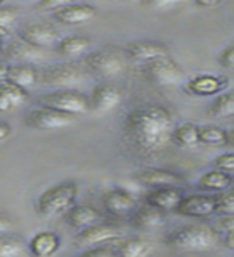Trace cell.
<instances>
[{
  "label": "cell",
  "mask_w": 234,
  "mask_h": 257,
  "mask_svg": "<svg viewBox=\"0 0 234 257\" xmlns=\"http://www.w3.org/2000/svg\"><path fill=\"white\" fill-rule=\"evenodd\" d=\"M173 116L162 104H144L130 109L124 119V139L141 156L160 155L172 140Z\"/></svg>",
  "instance_id": "cell-1"
},
{
  "label": "cell",
  "mask_w": 234,
  "mask_h": 257,
  "mask_svg": "<svg viewBox=\"0 0 234 257\" xmlns=\"http://www.w3.org/2000/svg\"><path fill=\"white\" fill-rule=\"evenodd\" d=\"M164 243L181 252H205L212 251L221 243L220 233L213 225L207 223H184L167 233Z\"/></svg>",
  "instance_id": "cell-2"
},
{
  "label": "cell",
  "mask_w": 234,
  "mask_h": 257,
  "mask_svg": "<svg viewBox=\"0 0 234 257\" xmlns=\"http://www.w3.org/2000/svg\"><path fill=\"white\" fill-rule=\"evenodd\" d=\"M77 195L79 187L76 182L69 180L53 185L44 193H40L36 203V211L44 219H53V217L64 215L76 204Z\"/></svg>",
  "instance_id": "cell-3"
},
{
  "label": "cell",
  "mask_w": 234,
  "mask_h": 257,
  "mask_svg": "<svg viewBox=\"0 0 234 257\" xmlns=\"http://www.w3.org/2000/svg\"><path fill=\"white\" fill-rule=\"evenodd\" d=\"M87 69L79 61H66L45 66L39 72L40 82L56 90H76L87 79Z\"/></svg>",
  "instance_id": "cell-4"
},
{
  "label": "cell",
  "mask_w": 234,
  "mask_h": 257,
  "mask_svg": "<svg viewBox=\"0 0 234 257\" xmlns=\"http://www.w3.org/2000/svg\"><path fill=\"white\" fill-rule=\"evenodd\" d=\"M82 64L85 66L88 74L98 76L103 79L119 77V76H122L127 69L125 55L111 47H103V48H96V50L88 52L84 56Z\"/></svg>",
  "instance_id": "cell-5"
},
{
  "label": "cell",
  "mask_w": 234,
  "mask_h": 257,
  "mask_svg": "<svg viewBox=\"0 0 234 257\" xmlns=\"http://www.w3.org/2000/svg\"><path fill=\"white\" fill-rule=\"evenodd\" d=\"M37 106L50 108L69 116H82L90 112L88 96L79 90H53L37 96Z\"/></svg>",
  "instance_id": "cell-6"
},
{
  "label": "cell",
  "mask_w": 234,
  "mask_h": 257,
  "mask_svg": "<svg viewBox=\"0 0 234 257\" xmlns=\"http://www.w3.org/2000/svg\"><path fill=\"white\" fill-rule=\"evenodd\" d=\"M141 76L154 85L170 87L183 82L184 77H186V72L178 61L168 55L164 58L141 64Z\"/></svg>",
  "instance_id": "cell-7"
},
{
  "label": "cell",
  "mask_w": 234,
  "mask_h": 257,
  "mask_svg": "<svg viewBox=\"0 0 234 257\" xmlns=\"http://www.w3.org/2000/svg\"><path fill=\"white\" fill-rule=\"evenodd\" d=\"M76 122L74 116L64 114V112L55 111L50 108L36 106L26 112L24 116V124L28 127L34 128V131H60V128L71 127Z\"/></svg>",
  "instance_id": "cell-8"
},
{
  "label": "cell",
  "mask_w": 234,
  "mask_h": 257,
  "mask_svg": "<svg viewBox=\"0 0 234 257\" xmlns=\"http://www.w3.org/2000/svg\"><path fill=\"white\" fill-rule=\"evenodd\" d=\"M119 238H122V231L114 223L108 222H98L87 227L84 230L77 231L72 243L79 247H95V246H103V244H111L117 241Z\"/></svg>",
  "instance_id": "cell-9"
},
{
  "label": "cell",
  "mask_w": 234,
  "mask_h": 257,
  "mask_svg": "<svg viewBox=\"0 0 234 257\" xmlns=\"http://www.w3.org/2000/svg\"><path fill=\"white\" fill-rule=\"evenodd\" d=\"M88 96V108L95 114H108L114 111L120 101H122V90L112 82H100L96 84Z\"/></svg>",
  "instance_id": "cell-10"
},
{
  "label": "cell",
  "mask_w": 234,
  "mask_h": 257,
  "mask_svg": "<svg viewBox=\"0 0 234 257\" xmlns=\"http://www.w3.org/2000/svg\"><path fill=\"white\" fill-rule=\"evenodd\" d=\"M175 214L188 219H208L216 214L215 198L210 193H189L183 196Z\"/></svg>",
  "instance_id": "cell-11"
},
{
  "label": "cell",
  "mask_w": 234,
  "mask_h": 257,
  "mask_svg": "<svg viewBox=\"0 0 234 257\" xmlns=\"http://www.w3.org/2000/svg\"><path fill=\"white\" fill-rule=\"evenodd\" d=\"M101 206L104 212L111 217H130L135 209L138 207V201L128 190L124 188H111L101 195Z\"/></svg>",
  "instance_id": "cell-12"
},
{
  "label": "cell",
  "mask_w": 234,
  "mask_h": 257,
  "mask_svg": "<svg viewBox=\"0 0 234 257\" xmlns=\"http://www.w3.org/2000/svg\"><path fill=\"white\" fill-rule=\"evenodd\" d=\"M124 55L135 63L146 64L149 61L168 56L170 55V48H168L167 44L160 42V40L140 39V40H133V42H128L124 48Z\"/></svg>",
  "instance_id": "cell-13"
},
{
  "label": "cell",
  "mask_w": 234,
  "mask_h": 257,
  "mask_svg": "<svg viewBox=\"0 0 234 257\" xmlns=\"http://www.w3.org/2000/svg\"><path fill=\"white\" fill-rule=\"evenodd\" d=\"M228 85V79L216 74H194L184 80V92L194 96L220 95Z\"/></svg>",
  "instance_id": "cell-14"
},
{
  "label": "cell",
  "mask_w": 234,
  "mask_h": 257,
  "mask_svg": "<svg viewBox=\"0 0 234 257\" xmlns=\"http://www.w3.org/2000/svg\"><path fill=\"white\" fill-rule=\"evenodd\" d=\"M133 180L148 188H160V187H180L184 182L183 175L168 169H141L136 171Z\"/></svg>",
  "instance_id": "cell-15"
},
{
  "label": "cell",
  "mask_w": 234,
  "mask_h": 257,
  "mask_svg": "<svg viewBox=\"0 0 234 257\" xmlns=\"http://www.w3.org/2000/svg\"><path fill=\"white\" fill-rule=\"evenodd\" d=\"M184 196V191L181 187H160L151 188L144 195V204L157 209L160 212H175L178 207L180 201Z\"/></svg>",
  "instance_id": "cell-16"
},
{
  "label": "cell",
  "mask_w": 234,
  "mask_h": 257,
  "mask_svg": "<svg viewBox=\"0 0 234 257\" xmlns=\"http://www.w3.org/2000/svg\"><path fill=\"white\" fill-rule=\"evenodd\" d=\"M20 39L37 48H47L58 44V31L45 23H29L20 29Z\"/></svg>",
  "instance_id": "cell-17"
},
{
  "label": "cell",
  "mask_w": 234,
  "mask_h": 257,
  "mask_svg": "<svg viewBox=\"0 0 234 257\" xmlns=\"http://www.w3.org/2000/svg\"><path fill=\"white\" fill-rule=\"evenodd\" d=\"M98 10L90 4H72L69 2L64 5L61 10L53 13V18L64 26H76V24H84L96 18Z\"/></svg>",
  "instance_id": "cell-18"
},
{
  "label": "cell",
  "mask_w": 234,
  "mask_h": 257,
  "mask_svg": "<svg viewBox=\"0 0 234 257\" xmlns=\"http://www.w3.org/2000/svg\"><path fill=\"white\" fill-rule=\"evenodd\" d=\"M165 214L148 204L138 206L135 212L128 217V223L133 230L138 231H156L164 225Z\"/></svg>",
  "instance_id": "cell-19"
},
{
  "label": "cell",
  "mask_w": 234,
  "mask_h": 257,
  "mask_svg": "<svg viewBox=\"0 0 234 257\" xmlns=\"http://www.w3.org/2000/svg\"><path fill=\"white\" fill-rule=\"evenodd\" d=\"M64 220L72 230L80 231L87 227L103 222V214L93 206L88 204H74L69 211L64 214Z\"/></svg>",
  "instance_id": "cell-20"
},
{
  "label": "cell",
  "mask_w": 234,
  "mask_h": 257,
  "mask_svg": "<svg viewBox=\"0 0 234 257\" xmlns=\"http://www.w3.org/2000/svg\"><path fill=\"white\" fill-rule=\"evenodd\" d=\"M7 56L18 64H36L44 61L45 53L42 48L32 47L21 39H16L7 47Z\"/></svg>",
  "instance_id": "cell-21"
},
{
  "label": "cell",
  "mask_w": 234,
  "mask_h": 257,
  "mask_svg": "<svg viewBox=\"0 0 234 257\" xmlns=\"http://www.w3.org/2000/svg\"><path fill=\"white\" fill-rule=\"evenodd\" d=\"M119 257H149L152 252V243L141 236H125L112 243Z\"/></svg>",
  "instance_id": "cell-22"
},
{
  "label": "cell",
  "mask_w": 234,
  "mask_h": 257,
  "mask_svg": "<svg viewBox=\"0 0 234 257\" xmlns=\"http://www.w3.org/2000/svg\"><path fill=\"white\" fill-rule=\"evenodd\" d=\"M61 246V238L55 231H39L29 241V252L34 257H52L58 252Z\"/></svg>",
  "instance_id": "cell-23"
},
{
  "label": "cell",
  "mask_w": 234,
  "mask_h": 257,
  "mask_svg": "<svg viewBox=\"0 0 234 257\" xmlns=\"http://www.w3.org/2000/svg\"><path fill=\"white\" fill-rule=\"evenodd\" d=\"M232 182H234V179L231 174L218 171V169H210V171L204 172L199 177L197 188L205 193H210V195H215V193H220V191L231 188Z\"/></svg>",
  "instance_id": "cell-24"
},
{
  "label": "cell",
  "mask_w": 234,
  "mask_h": 257,
  "mask_svg": "<svg viewBox=\"0 0 234 257\" xmlns=\"http://www.w3.org/2000/svg\"><path fill=\"white\" fill-rule=\"evenodd\" d=\"M56 48L58 52L66 56V58H79V56H85L92 48V40L87 36H79V34H72V36H66L58 40L56 44Z\"/></svg>",
  "instance_id": "cell-25"
},
{
  "label": "cell",
  "mask_w": 234,
  "mask_h": 257,
  "mask_svg": "<svg viewBox=\"0 0 234 257\" xmlns=\"http://www.w3.org/2000/svg\"><path fill=\"white\" fill-rule=\"evenodd\" d=\"M37 80H39V71L32 64H13V66H8L7 82L20 87L23 90H28V88L34 87Z\"/></svg>",
  "instance_id": "cell-26"
},
{
  "label": "cell",
  "mask_w": 234,
  "mask_h": 257,
  "mask_svg": "<svg viewBox=\"0 0 234 257\" xmlns=\"http://www.w3.org/2000/svg\"><path fill=\"white\" fill-rule=\"evenodd\" d=\"M175 147L181 150H191L199 145V125L194 122H184L180 125H175L172 132V140Z\"/></svg>",
  "instance_id": "cell-27"
},
{
  "label": "cell",
  "mask_w": 234,
  "mask_h": 257,
  "mask_svg": "<svg viewBox=\"0 0 234 257\" xmlns=\"http://www.w3.org/2000/svg\"><path fill=\"white\" fill-rule=\"evenodd\" d=\"M208 116L212 117H234V92H223L216 95L207 108Z\"/></svg>",
  "instance_id": "cell-28"
},
{
  "label": "cell",
  "mask_w": 234,
  "mask_h": 257,
  "mask_svg": "<svg viewBox=\"0 0 234 257\" xmlns=\"http://www.w3.org/2000/svg\"><path fill=\"white\" fill-rule=\"evenodd\" d=\"M226 128H221L218 125H199V145L205 147H221L226 145Z\"/></svg>",
  "instance_id": "cell-29"
},
{
  "label": "cell",
  "mask_w": 234,
  "mask_h": 257,
  "mask_svg": "<svg viewBox=\"0 0 234 257\" xmlns=\"http://www.w3.org/2000/svg\"><path fill=\"white\" fill-rule=\"evenodd\" d=\"M24 251L23 239L15 235H0V257H20Z\"/></svg>",
  "instance_id": "cell-30"
},
{
  "label": "cell",
  "mask_w": 234,
  "mask_h": 257,
  "mask_svg": "<svg viewBox=\"0 0 234 257\" xmlns=\"http://www.w3.org/2000/svg\"><path fill=\"white\" fill-rule=\"evenodd\" d=\"M0 95L5 96L7 101L12 104V108L21 106L23 103L28 101V92L10 82H7V80L0 82Z\"/></svg>",
  "instance_id": "cell-31"
},
{
  "label": "cell",
  "mask_w": 234,
  "mask_h": 257,
  "mask_svg": "<svg viewBox=\"0 0 234 257\" xmlns=\"http://www.w3.org/2000/svg\"><path fill=\"white\" fill-rule=\"evenodd\" d=\"M215 204H216V212L220 215H226V214H234V187L215 193Z\"/></svg>",
  "instance_id": "cell-32"
},
{
  "label": "cell",
  "mask_w": 234,
  "mask_h": 257,
  "mask_svg": "<svg viewBox=\"0 0 234 257\" xmlns=\"http://www.w3.org/2000/svg\"><path fill=\"white\" fill-rule=\"evenodd\" d=\"M143 7H146L148 10L154 13H167L183 7V2H178V0H154V2L143 4Z\"/></svg>",
  "instance_id": "cell-33"
},
{
  "label": "cell",
  "mask_w": 234,
  "mask_h": 257,
  "mask_svg": "<svg viewBox=\"0 0 234 257\" xmlns=\"http://www.w3.org/2000/svg\"><path fill=\"white\" fill-rule=\"evenodd\" d=\"M20 10L16 7H0V31H8L18 20Z\"/></svg>",
  "instance_id": "cell-34"
},
{
  "label": "cell",
  "mask_w": 234,
  "mask_h": 257,
  "mask_svg": "<svg viewBox=\"0 0 234 257\" xmlns=\"http://www.w3.org/2000/svg\"><path fill=\"white\" fill-rule=\"evenodd\" d=\"M77 257H119L116 249L111 244H103V246H95V247H87L82 252L77 254Z\"/></svg>",
  "instance_id": "cell-35"
},
{
  "label": "cell",
  "mask_w": 234,
  "mask_h": 257,
  "mask_svg": "<svg viewBox=\"0 0 234 257\" xmlns=\"http://www.w3.org/2000/svg\"><path fill=\"white\" fill-rule=\"evenodd\" d=\"M212 164L215 169H218V171L232 174L234 172V153H223V155H218L212 161Z\"/></svg>",
  "instance_id": "cell-36"
},
{
  "label": "cell",
  "mask_w": 234,
  "mask_h": 257,
  "mask_svg": "<svg viewBox=\"0 0 234 257\" xmlns=\"http://www.w3.org/2000/svg\"><path fill=\"white\" fill-rule=\"evenodd\" d=\"M215 230L218 233H228L234 231V214H226V215H220L215 222Z\"/></svg>",
  "instance_id": "cell-37"
},
{
  "label": "cell",
  "mask_w": 234,
  "mask_h": 257,
  "mask_svg": "<svg viewBox=\"0 0 234 257\" xmlns=\"http://www.w3.org/2000/svg\"><path fill=\"white\" fill-rule=\"evenodd\" d=\"M218 63L226 69H234V44H229L220 52Z\"/></svg>",
  "instance_id": "cell-38"
},
{
  "label": "cell",
  "mask_w": 234,
  "mask_h": 257,
  "mask_svg": "<svg viewBox=\"0 0 234 257\" xmlns=\"http://www.w3.org/2000/svg\"><path fill=\"white\" fill-rule=\"evenodd\" d=\"M69 2H64V0H44V2H39L36 4V8L37 10H42V12H47V13H55L61 10L64 5H68Z\"/></svg>",
  "instance_id": "cell-39"
},
{
  "label": "cell",
  "mask_w": 234,
  "mask_h": 257,
  "mask_svg": "<svg viewBox=\"0 0 234 257\" xmlns=\"http://www.w3.org/2000/svg\"><path fill=\"white\" fill-rule=\"evenodd\" d=\"M221 244L228 249H232L234 251V231H228V233H223L221 236Z\"/></svg>",
  "instance_id": "cell-40"
},
{
  "label": "cell",
  "mask_w": 234,
  "mask_h": 257,
  "mask_svg": "<svg viewBox=\"0 0 234 257\" xmlns=\"http://www.w3.org/2000/svg\"><path fill=\"white\" fill-rule=\"evenodd\" d=\"M221 5L223 4L218 2V0H197L196 2V7L199 8H218Z\"/></svg>",
  "instance_id": "cell-41"
},
{
  "label": "cell",
  "mask_w": 234,
  "mask_h": 257,
  "mask_svg": "<svg viewBox=\"0 0 234 257\" xmlns=\"http://www.w3.org/2000/svg\"><path fill=\"white\" fill-rule=\"evenodd\" d=\"M10 135H12V127L7 122H0V142L7 140Z\"/></svg>",
  "instance_id": "cell-42"
},
{
  "label": "cell",
  "mask_w": 234,
  "mask_h": 257,
  "mask_svg": "<svg viewBox=\"0 0 234 257\" xmlns=\"http://www.w3.org/2000/svg\"><path fill=\"white\" fill-rule=\"evenodd\" d=\"M12 222L7 219V217L4 214H0V233H5L8 230H12Z\"/></svg>",
  "instance_id": "cell-43"
},
{
  "label": "cell",
  "mask_w": 234,
  "mask_h": 257,
  "mask_svg": "<svg viewBox=\"0 0 234 257\" xmlns=\"http://www.w3.org/2000/svg\"><path fill=\"white\" fill-rule=\"evenodd\" d=\"M12 109V104L7 101V98L4 95H0V112H7Z\"/></svg>",
  "instance_id": "cell-44"
},
{
  "label": "cell",
  "mask_w": 234,
  "mask_h": 257,
  "mask_svg": "<svg viewBox=\"0 0 234 257\" xmlns=\"http://www.w3.org/2000/svg\"><path fill=\"white\" fill-rule=\"evenodd\" d=\"M7 72H8V66H7L5 63L0 61V82L7 80Z\"/></svg>",
  "instance_id": "cell-45"
},
{
  "label": "cell",
  "mask_w": 234,
  "mask_h": 257,
  "mask_svg": "<svg viewBox=\"0 0 234 257\" xmlns=\"http://www.w3.org/2000/svg\"><path fill=\"white\" fill-rule=\"evenodd\" d=\"M226 139H228L226 145H231V147H234V128H229V131H226Z\"/></svg>",
  "instance_id": "cell-46"
},
{
  "label": "cell",
  "mask_w": 234,
  "mask_h": 257,
  "mask_svg": "<svg viewBox=\"0 0 234 257\" xmlns=\"http://www.w3.org/2000/svg\"><path fill=\"white\" fill-rule=\"evenodd\" d=\"M0 50H2V42H0Z\"/></svg>",
  "instance_id": "cell-47"
},
{
  "label": "cell",
  "mask_w": 234,
  "mask_h": 257,
  "mask_svg": "<svg viewBox=\"0 0 234 257\" xmlns=\"http://www.w3.org/2000/svg\"><path fill=\"white\" fill-rule=\"evenodd\" d=\"M0 7H2V2H0Z\"/></svg>",
  "instance_id": "cell-48"
},
{
  "label": "cell",
  "mask_w": 234,
  "mask_h": 257,
  "mask_svg": "<svg viewBox=\"0 0 234 257\" xmlns=\"http://www.w3.org/2000/svg\"><path fill=\"white\" fill-rule=\"evenodd\" d=\"M232 122H234V117H232Z\"/></svg>",
  "instance_id": "cell-49"
}]
</instances>
